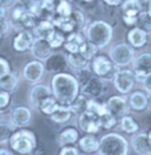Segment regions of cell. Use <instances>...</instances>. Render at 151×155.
<instances>
[{
    "mask_svg": "<svg viewBox=\"0 0 151 155\" xmlns=\"http://www.w3.org/2000/svg\"><path fill=\"white\" fill-rule=\"evenodd\" d=\"M79 83L70 74H57L52 78V94L59 105L70 107L78 97Z\"/></svg>",
    "mask_w": 151,
    "mask_h": 155,
    "instance_id": "cell-1",
    "label": "cell"
},
{
    "mask_svg": "<svg viewBox=\"0 0 151 155\" xmlns=\"http://www.w3.org/2000/svg\"><path fill=\"white\" fill-rule=\"evenodd\" d=\"M112 26L106 21L97 20L86 27V38L97 49L105 48L112 38Z\"/></svg>",
    "mask_w": 151,
    "mask_h": 155,
    "instance_id": "cell-2",
    "label": "cell"
},
{
    "mask_svg": "<svg viewBox=\"0 0 151 155\" xmlns=\"http://www.w3.org/2000/svg\"><path fill=\"white\" fill-rule=\"evenodd\" d=\"M99 155H127V142L118 134L103 136L98 148Z\"/></svg>",
    "mask_w": 151,
    "mask_h": 155,
    "instance_id": "cell-3",
    "label": "cell"
},
{
    "mask_svg": "<svg viewBox=\"0 0 151 155\" xmlns=\"http://www.w3.org/2000/svg\"><path fill=\"white\" fill-rule=\"evenodd\" d=\"M150 0H124L122 4L123 20L126 25H136L139 14L146 12Z\"/></svg>",
    "mask_w": 151,
    "mask_h": 155,
    "instance_id": "cell-4",
    "label": "cell"
},
{
    "mask_svg": "<svg viewBox=\"0 0 151 155\" xmlns=\"http://www.w3.org/2000/svg\"><path fill=\"white\" fill-rule=\"evenodd\" d=\"M92 69L97 77L104 81H113L117 71H114V65L112 61L105 56H97L92 61Z\"/></svg>",
    "mask_w": 151,
    "mask_h": 155,
    "instance_id": "cell-5",
    "label": "cell"
},
{
    "mask_svg": "<svg viewBox=\"0 0 151 155\" xmlns=\"http://www.w3.org/2000/svg\"><path fill=\"white\" fill-rule=\"evenodd\" d=\"M11 144L15 152H18L20 154H28L34 148L36 140H34V136L32 133L23 130V131H19L13 135L11 139Z\"/></svg>",
    "mask_w": 151,
    "mask_h": 155,
    "instance_id": "cell-6",
    "label": "cell"
},
{
    "mask_svg": "<svg viewBox=\"0 0 151 155\" xmlns=\"http://www.w3.org/2000/svg\"><path fill=\"white\" fill-rule=\"evenodd\" d=\"M133 56H135V51L132 46L125 43L117 44L110 50V59L117 66H125L130 64L133 59Z\"/></svg>",
    "mask_w": 151,
    "mask_h": 155,
    "instance_id": "cell-7",
    "label": "cell"
},
{
    "mask_svg": "<svg viewBox=\"0 0 151 155\" xmlns=\"http://www.w3.org/2000/svg\"><path fill=\"white\" fill-rule=\"evenodd\" d=\"M136 79L137 78L135 76L133 71L127 70V69L118 70L114 78H113V84H114V88L120 94H127L135 87Z\"/></svg>",
    "mask_w": 151,
    "mask_h": 155,
    "instance_id": "cell-8",
    "label": "cell"
},
{
    "mask_svg": "<svg viewBox=\"0 0 151 155\" xmlns=\"http://www.w3.org/2000/svg\"><path fill=\"white\" fill-rule=\"evenodd\" d=\"M133 74L137 79L144 81L151 75V54L142 53L133 61Z\"/></svg>",
    "mask_w": 151,
    "mask_h": 155,
    "instance_id": "cell-9",
    "label": "cell"
},
{
    "mask_svg": "<svg viewBox=\"0 0 151 155\" xmlns=\"http://www.w3.org/2000/svg\"><path fill=\"white\" fill-rule=\"evenodd\" d=\"M79 127L86 133H97L101 128V120L96 114L85 111L79 116Z\"/></svg>",
    "mask_w": 151,
    "mask_h": 155,
    "instance_id": "cell-10",
    "label": "cell"
},
{
    "mask_svg": "<svg viewBox=\"0 0 151 155\" xmlns=\"http://www.w3.org/2000/svg\"><path fill=\"white\" fill-rule=\"evenodd\" d=\"M105 105H106L108 111L116 120L124 117V115H125L126 111H127L125 98L124 97H120V96H112V97H110Z\"/></svg>",
    "mask_w": 151,
    "mask_h": 155,
    "instance_id": "cell-11",
    "label": "cell"
},
{
    "mask_svg": "<svg viewBox=\"0 0 151 155\" xmlns=\"http://www.w3.org/2000/svg\"><path fill=\"white\" fill-rule=\"evenodd\" d=\"M44 71H45V66L39 61L30 62L24 68V78L27 82L34 84L41 79L43 75H44Z\"/></svg>",
    "mask_w": 151,
    "mask_h": 155,
    "instance_id": "cell-12",
    "label": "cell"
},
{
    "mask_svg": "<svg viewBox=\"0 0 151 155\" xmlns=\"http://www.w3.org/2000/svg\"><path fill=\"white\" fill-rule=\"evenodd\" d=\"M51 96H52V92L46 85L37 84L32 88V90L30 92V103L33 108L39 109L43 102Z\"/></svg>",
    "mask_w": 151,
    "mask_h": 155,
    "instance_id": "cell-13",
    "label": "cell"
},
{
    "mask_svg": "<svg viewBox=\"0 0 151 155\" xmlns=\"http://www.w3.org/2000/svg\"><path fill=\"white\" fill-rule=\"evenodd\" d=\"M52 50L53 49L50 45V43L45 39H34L31 46V52L38 61H47L51 57V54L53 53Z\"/></svg>",
    "mask_w": 151,
    "mask_h": 155,
    "instance_id": "cell-14",
    "label": "cell"
},
{
    "mask_svg": "<svg viewBox=\"0 0 151 155\" xmlns=\"http://www.w3.org/2000/svg\"><path fill=\"white\" fill-rule=\"evenodd\" d=\"M46 62V69L50 72L57 74H63L64 70L67 68V57L62 53H52L51 57L45 61Z\"/></svg>",
    "mask_w": 151,
    "mask_h": 155,
    "instance_id": "cell-15",
    "label": "cell"
},
{
    "mask_svg": "<svg viewBox=\"0 0 151 155\" xmlns=\"http://www.w3.org/2000/svg\"><path fill=\"white\" fill-rule=\"evenodd\" d=\"M133 150L139 155H151V143L148 134H138L132 139Z\"/></svg>",
    "mask_w": 151,
    "mask_h": 155,
    "instance_id": "cell-16",
    "label": "cell"
},
{
    "mask_svg": "<svg viewBox=\"0 0 151 155\" xmlns=\"http://www.w3.org/2000/svg\"><path fill=\"white\" fill-rule=\"evenodd\" d=\"M34 41V38H33V35L27 31V30H24L21 32H19L17 35V37L13 40V48L17 50V51H26L27 49H30L32 46Z\"/></svg>",
    "mask_w": 151,
    "mask_h": 155,
    "instance_id": "cell-17",
    "label": "cell"
},
{
    "mask_svg": "<svg viewBox=\"0 0 151 155\" xmlns=\"http://www.w3.org/2000/svg\"><path fill=\"white\" fill-rule=\"evenodd\" d=\"M104 90L103 81L99 77H92L88 83L82 87V91L84 95L91 96V97H99Z\"/></svg>",
    "mask_w": 151,
    "mask_h": 155,
    "instance_id": "cell-18",
    "label": "cell"
},
{
    "mask_svg": "<svg viewBox=\"0 0 151 155\" xmlns=\"http://www.w3.org/2000/svg\"><path fill=\"white\" fill-rule=\"evenodd\" d=\"M127 40L130 43V46L133 48H142L146 44L148 40V33L140 30L139 27H133L132 30L129 31L127 33Z\"/></svg>",
    "mask_w": 151,
    "mask_h": 155,
    "instance_id": "cell-19",
    "label": "cell"
},
{
    "mask_svg": "<svg viewBox=\"0 0 151 155\" xmlns=\"http://www.w3.org/2000/svg\"><path fill=\"white\" fill-rule=\"evenodd\" d=\"M84 43H85V38L79 32H72L67 36L64 45H65V49L70 53H76V52H79Z\"/></svg>",
    "mask_w": 151,
    "mask_h": 155,
    "instance_id": "cell-20",
    "label": "cell"
},
{
    "mask_svg": "<svg viewBox=\"0 0 151 155\" xmlns=\"http://www.w3.org/2000/svg\"><path fill=\"white\" fill-rule=\"evenodd\" d=\"M54 31H56V27L50 20H43L38 25L34 26V35L38 39L47 40L53 35Z\"/></svg>",
    "mask_w": 151,
    "mask_h": 155,
    "instance_id": "cell-21",
    "label": "cell"
},
{
    "mask_svg": "<svg viewBox=\"0 0 151 155\" xmlns=\"http://www.w3.org/2000/svg\"><path fill=\"white\" fill-rule=\"evenodd\" d=\"M12 122L14 126L17 127H23L26 126L30 120H31V113L27 108L24 107H19V108H15L12 111Z\"/></svg>",
    "mask_w": 151,
    "mask_h": 155,
    "instance_id": "cell-22",
    "label": "cell"
},
{
    "mask_svg": "<svg viewBox=\"0 0 151 155\" xmlns=\"http://www.w3.org/2000/svg\"><path fill=\"white\" fill-rule=\"evenodd\" d=\"M79 147L82 148L83 153L85 155H92L93 153L98 152L99 142L92 136H84L79 141Z\"/></svg>",
    "mask_w": 151,
    "mask_h": 155,
    "instance_id": "cell-23",
    "label": "cell"
},
{
    "mask_svg": "<svg viewBox=\"0 0 151 155\" xmlns=\"http://www.w3.org/2000/svg\"><path fill=\"white\" fill-rule=\"evenodd\" d=\"M88 62L85 57H83L79 52H76V53H70L67 56V64L70 65L72 69L75 70H83V69H88Z\"/></svg>",
    "mask_w": 151,
    "mask_h": 155,
    "instance_id": "cell-24",
    "label": "cell"
},
{
    "mask_svg": "<svg viewBox=\"0 0 151 155\" xmlns=\"http://www.w3.org/2000/svg\"><path fill=\"white\" fill-rule=\"evenodd\" d=\"M130 105L133 110H143L148 105V97L145 94L136 91L130 96Z\"/></svg>",
    "mask_w": 151,
    "mask_h": 155,
    "instance_id": "cell-25",
    "label": "cell"
},
{
    "mask_svg": "<svg viewBox=\"0 0 151 155\" xmlns=\"http://www.w3.org/2000/svg\"><path fill=\"white\" fill-rule=\"evenodd\" d=\"M71 116H72V110L70 109V107L59 105L57 110L51 115V118L57 123H64V122H67Z\"/></svg>",
    "mask_w": 151,
    "mask_h": 155,
    "instance_id": "cell-26",
    "label": "cell"
},
{
    "mask_svg": "<svg viewBox=\"0 0 151 155\" xmlns=\"http://www.w3.org/2000/svg\"><path fill=\"white\" fill-rule=\"evenodd\" d=\"M72 13H73V8H72V5L69 0H60L58 2L57 8H56V14L58 17L70 18Z\"/></svg>",
    "mask_w": 151,
    "mask_h": 155,
    "instance_id": "cell-27",
    "label": "cell"
},
{
    "mask_svg": "<svg viewBox=\"0 0 151 155\" xmlns=\"http://www.w3.org/2000/svg\"><path fill=\"white\" fill-rule=\"evenodd\" d=\"M78 139V133L76 131V129L73 128H67L65 129L60 134L59 136V142L62 146H65V144H71V143H75Z\"/></svg>",
    "mask_w": 151,
    "mask_h": 155,
    "instance_id": "cell-28",
    "label": "cell"
},
{
    "mask_svg": "<svg viewBox=\"0 0 151 155\" xmlns=\"http://www.w3.org/2000/svg\"><path fill=\"white\" fill-rule=\"evenodd\" d=\"M18 83V78L15 76V74H10L6 77H4L2 79H0V88L4 91H12L14 90V88L17 87Z\"/></svg>",
    "mask_w": 151,
    "mask_h": 155,
    "instance_id": "cell-29",
    "label": "cell"
},
{
    "mask_svg": "<svg viewBox=\"0 0 151 155\" xmlns=\"http://www.w3.org/2000/svg\"><path fill=\"white\" fill-rule=\"evenodd\" d=\"M86 110H88V111H91V113H93V114H96L99 118H101L103 115H105V114L108 113L106 105H105V104L98 103V102L95 101V100H88Z\"/></svg>",
    "mask_w": 151,
    "mask_h": 155,
    "instance_id": "cell-30",
    "label": "cell"
},
{
    "mask_svg": "<svg viewBox=\"0 0 151 155\" xmlns=\"http://www.w3.org/2000/svg\"><path fill=\"white\" fill-rule=\"evenodd\" d=\"M86 108H88V100L85 98V96H78L75 100V102L70 105V109L72 110V113L79 114V115L85 113Z\"/></svg>",
    "mask_w": 151,
    "mask_h": 155,
    "instance_id": "cell-31",
    "label": "cell"
},
{
    "mask_svg": "<svg viewBox=\"0 0 151 155\" xmlns=\"http://www.w3.org/2000/svg\"><path fill=\"white\" fill-rule=\"evenodd\" d=\"M59 107V104H58V102L56 101V98L53 97V96H51V97H49V98H46L44 102H43V104L40 105V110L44 113V114H47V115H52L56 110H57V108Z\"/></svg>",
    "mask_w": 151,
    "mask_h": 155,
    "instance_id": "cell-32",
    "label": "cell"
},
{
    "mask_svg": "<svg viewBox=\"0 0 151 155\" xmlns=\"http://www.w3.org/2000/svg\"><path fill=\"white\" fill-rule=\"evenodd\" d=\"M137 27L143 30L146 33L151 32V15L148 12H142L139 14L138 20H137Z\"/></svg>",
    "mask_w": 151,
    "mask_h": 155,
    "instance_id": "cell-33",
    "label": "cell"
},
{
    "mask_svg": "<svg viewBox=\"0 0 151 155\" xmlns=\"http://www.w3.org/2000/svg\"><path fill=\"white\" fill-rule=\"evenodd\" d=\"M120 127L127 134H133L138 130V124L133 121V118L129 116H124L120 118Z\"/></svg>",
    "mask_w": 151,
    "mask_h": 155,
    "instance_id": "cell-34",
    "label": "cell"
},
{
    "mask_svg": "<svg viewBox=\"0 0 151 155\" xmlns=\"http://www.w3.org/2000/svg\"><path fill=\"white\" fill-rule=\"evenodd\" d=\"M97 48L93 45V44H91L88 40H85V43L82 45V48H80V50H79V53L83 56V57H85L88 61H91L93 57H95V54L97 53Z\"/></svg>",
    "mask_w": 151,
    "mask_h": 155,
    "instance_id": "cell-35",
    "label": "cell"
},
{
    "mask_svg": "<svg viewBox=\"0 0 151 155\" xmlns=\"http://www.w3.org/2000/svg\"><path fill=\"white\" fill-rule=\"evenodd\" d=\"M26 11H27V8H26L24 5H21V4L13 5L12 8H11V19H12V21L14 23V25L21 19V17L25 14Z\"/></svg>",
    "mask_w": 151,
    "mask_h": 155,
    "instance_id": "cell-36",
    "label": "cell"
},
{
    "mask_svg": "<svg viewBox=\"0 0 151 155\" xmlns=\"http://www.w3.org/2000/svg\"><path fill=\"white\" fill-rule=\"evenodd\" d=\"M71 20L73 21L76 32H79L85 25V17L80 11H73V13L71 14Z\"/></svg>",
    "mask_w": 151,
    "mask_h": 155,
    "instance_id": "cell-37",
    "label": "cell"
},
{
    "mask_svg": "<svg viewBox=\"0 0 151 155\" xmlns=\"http://www.w3.org/2000/svg\"><path fill=\"white\" fill-rule=\"evenodd\" d=\"M65 40H66V38L64 37L60 32H58V31H54L53 35L47 39V41L50 43V45L52 46V49H56V48L62 46L64 43H65Z\"/></svg>",
    "mask_w": 151,
    "mask_h": 155,
    "instance_id": "cell-38",
    "label": "cell"
},
{
    "mask_svg": "<svg viewBox=\"0 0 151 155\" xmlns=\"http://www.w3.org/2000/svg\"><path fill=\"white\" fill-rule=\"evenodd\" d=\"M92 77H93V76H92V72H91L88 69L78 70L77 76H76V78H77V81H78V83H79L80 87H84Z\"/></svg>",
    "mask_w": 151,
    "mask_h": 155,
    "instance_id": "cell-39",
    "label": "cell"
},
{
    "mask_svg": "<svg viewBox=\"0 0 151 155\" xmlns=\"http://www.w3.org/2000/svg\"><path fill=\"white\" fill-rule=\"evenodd\" d=\"M27 10L32 13L34 17H40L41 13L44 12V7H43L41 1H33V0H31L30 7Z\"/></svg>",
    "mask_w": 151,
    "mask_h": 155,
    "instance_id": "cell-40",
    "label": "cell"
},
{
    "mask_svg": "<svg viewBox=\"0 0 151 155\" xmlns=\"http://www.w3.org/2000/svg\"><path fill=\"white\" fill-rule=\"evenodd\" d=\"M99 120H101V126L104 127V128H111V127H113L116 124V118L109 111L105 115H103Z\"/></svg>",
    "mask_w": 151,
    "mask_h": 155,
    "instance_id": "cell-41",
    "label": "cell"
},
{
    "mask_svg": "<svg viewBox=\"0 0 151 155\" xmlns=\"http://www.w3.org/2000/svg\"><path fill=\"white\" fill-rule=\"evenodd\" d=\"M12 130L7 124L0 123V142H5L11 137Z\"/></svg>",
    "mask_w": 151,
    "mask_h": 155,
    "instance_id": "cell-42",
    "label": "cell"
},
{
    "mask_svg": "<svg viewBox=\"0 0 151 155\" xmlns=\"http://www.w3.org/2000/svg\"><path fill=\"white\" fill-rule=\"evenodd\" d=\"M10 74H11V69H10V65L7 63V61H5L4 58L0 57V79L6 77Z\"/></svg>",
    "mask_w": 151,
    "mask_h": 155,
    "instance_id": "cell-43",
    "label": "cell"
},
{
    "mask_svg": "<svg viewBox=\"0 0 151 155\" xmlns=\"http://www.w3.org/2000/svg\"><path fill=\"white\" fill-rule=\"evenodd\" d=\"M41 4L44 7V11H47V12H54L58 5L57 0H41Z\"/></svg>",
    "mask_w": 151,
    "mask_h": 155,
    "instance_id": "cell-44",
    "label": "cell"
},
{
    "mask_svg": "<svg viewBox=\"0 0 151 155\" xmlns=\"http://www.w3.org/2000/svg\"><path fill=\"white\" fill-rule=\"evenodd\" d=\"M10 102V95L6 91H0V108L6 107Z\"/></svg>",
    "mask_w": 151,
    "mask_h": 155,
    "instance_id": "cell-45",
    "label": "cell"
},
{
    "mask_svg": "<svg viewBox=\"0 0 151 155\" xmlns=\"http://www.w3.org/2000/svg\"><path fill=\"white\" fill-rule=\"evenodd\" d=\"M60 155H79V152L73 147H65L62 149Z\"/></svg>",
    "mask_w": 151,
    "mask_h": 155,
    "instance_id": "cell-46",
    "label": "cell"
},
{
    "mask_svg": "<svg viewBox=\"0 0 151 155\" xmlns=\"http://www.w3.org/2000/svg\"><path fill=\"white\" fill-rule=\"evenodd\" d=\"M15 1L17 0H0V7L4 8V10L7 8V7H12Z\"/></svg>",
    "mask_w": 151,
    "mask_h": 155,
    "instance_id": "cell-47",
    "label": "cell"
},
{
    "mask_svg": "<svg viewBox=\"0 0 151 155\" xmlns=\"http://www.w3.org/2000/svg\"><path fill=\"white\" fill-rule=\"evenodd\" d=\"M143 84H144V88L149 91V94H151V75L148 76V77L143 81Z\"/></svg>",
    "mask_w": 151,
    "mask_h": 155,
    "instance_id": "cell-48",
    "label": "cell"
},
{
    "mask_svg": "<svg viewBox=\"0 0 151 155\" xmlns=\"http://www.w3.org/2000/svg\"><path fill=\"white\" fill-rule=\"evenodd\" d=\"M105 4H108L109 6H118L120 4H123L124 0H103Z\"/></svg>",
    "mask_w": 151,
    "mask_h": 155,
    "instance_id": "cell-49",
    "label": "cell"
},
{
    "mask_svg": "<svg viewBox=\"0 0 151 155\" xmlns=\"http://www.w3.org/2000/svg\"><path fill=\"white\" fill-rule=\"evenodd\" d=\"M0 155H11V153L5 149H0Z\"/></svg>",
    "mask_w": 151,
    "mask_h": 155,
    "instance_id": "cell-50",
    "label": "cell"
},
{
    "mask_svg": "<svg viewBox=\"0 0 151 155\" xmlns=\"http://www.w3.org/2000/svg\"><path fill=\"white\" fill-rule=\"evenodd\" d=\"M146 12L151 15V0L149 1V5H148V10H146Z\"/></svg>",
    "mask_w": 151,
    "mask_h": 155,
    "instance_id": "cell-51",
    "label": "cell"
},
{
    "mask_svg": "<svg viewBox=\"0 0 151 155\" xmlns=\"http://www.w3.org/2000/svg\"><path fill=\"white\" fill-rule=\"evenodd\" d=\"M82 1H85V2H90V1H92V0H82Z\"/></svg>",
    "mask_w": 151,
    "mask_h": 155,
    "instance_id": "cell-52",
    "label": "cell"
},
{
    "mask_svg": "<svg viewBox=\"0 0 151 155\" xmlns=\"http://www.w3.org/2000/svg\"><path fill=\"white\" fill-rule=\"evenodd\" d=\"M149 139H150V143H151V131H150V134H149Z\"/></svg>",
    "mask_w": 151,
    "mask_h": 155,
    "instance_id": "cell-53",
    "label": "cell"
},
{
    "mask_svg": "<svg viewBox=\"0 0 151 155\" xmlns=\"http://www.w3.org/2000/svg\"><path fill=\"white\" fill-rule=\"evenodd\" d=\"M149 105H150V109H151V94H150V104Z\"/></svg>",
    "mask_w": 151,
    "mask_h": 155,
    "instance_id": "cell-54",
    "label": "cell"
},
{
    "mask_svg": "<svg viewBox=\"0 0 151 155\" xmlns=\"http://www.w3.org/2000/svg\"><path fill=\"white\" fill-rule=\"evenodd\" d=\"M0 38H1V33H0Z\"/></svg>",
    "mask_w": 151,
    "mask_h": 155,
    "instance_id": "cell-55",
    "label": "cell"
},
{
    "mask_svg": "<svg viewBox=\"0 0 151 155\" xmlns=\"http://www.w3.org/2000/svg\"><path fill=\"white\" fill-rule=\"evenodd\" d=\"M18 1H23V0H18Z\"/></svg>",
    "mask_w": 151,
    "mask_h": 155,
    "instance_id": "cell-56",
    "label": "cell"
}]
</instances>
